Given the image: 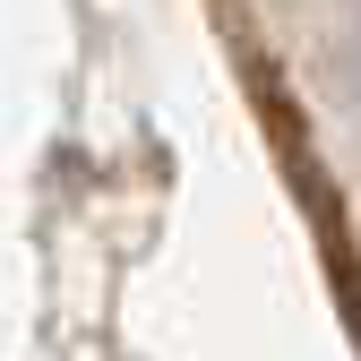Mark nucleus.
Wrapping results in <instances>:
<instances>
[{
  "label": "nucleus",
  "mask_w": 361,
  "mask_h": 361,
  "mask_svg": "<svg viewBox=\"0 0 361 361\" xmlns=\"http://www.w3.org/2000/svg\"><path fill=\"white\" fill-rule=\"evenodd\" d=\"M353 95H361V43H353Z\"/></svg>",
  "instance_id": "nucleus-1"
}]
</instances>
